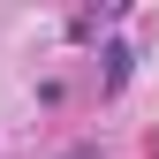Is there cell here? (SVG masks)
I'll use <instances>...</instances> for the list:
<instances>
[{"label": "cell", "mask_w": 159, "mask_h": 159, "mask_svg": "<svg viewBox=\"0 0 159 159\" xmlns=\"http://www.w3.org/2000/svg\"><path fill=\"white\" fill-rule=\"evenodd\" d=\"M98 61H106V91H129V68H136V53H129V46H106Z\"/></svg>", "instance_id": "6da1fadb"}]
</instances>
